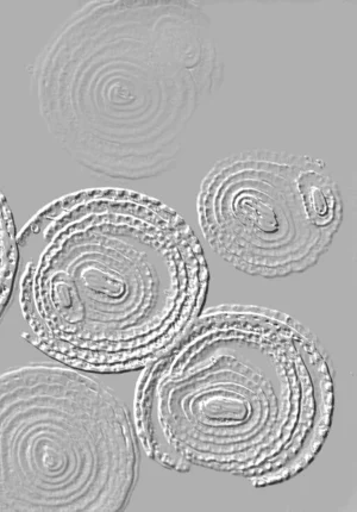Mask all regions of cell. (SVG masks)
<instances>
[{
  "label": "cell",
  "instance_id": "6da1fadb",
  "mask_svg": "<svg viewBox=\"0 0 357 512\" xmlns=\"http://www.w3.org/2000/svg\"><path fill=\"white\" fill-rule=\"evenodd\" d=\"M334 411V368L315 333L279 310L222 304L143 368L134 422L144 454L167 470L262 489L315 461Z\"/></svg>",
  "mask_w": 357,
  "mask_h": 512
},
{
  "label": "cell",
  "instance_id": "7a4b0ae2",
  "mask_svg": "<svg viewBox=\"0 0 357 512\" xmlns=\"http://www.w3.org/2000/svg\"><path fill=\"white\" fill-rule=\"evenodd\" d=\"M18 241L41 246L24 266L23 339L86 373L142 371L202 314L210 270L177 211L102 187L55 199Z\"/></svg>",
  "mask_w": 357,
  "mask_h": 512
},
{
  "label": "cell",
  "instance_id": "3957f363",
  "mask_svg": "<svg viewBox=\"0 0 357 512\" xmlns=\"http://www.w3.org/2000/svg\"><path fill=\"white\" fill-rule=\"evenodd\" d=\"M224 64L196 2L85 3L30 68L48 134L95 176L147 180L178 164L200 102Z\"/></svg>",
  "mask_w": 357,
  "mask_h": 512
},
{
  "label": "cell",
  "instance_id": "277c9868",
  "mask_svg": "<svg viewBox=\"0 0 357 512\" xmlns=\"http://www.w3.org/2000/svg\"><path fill=\"white\" fill-rule=\"evenodd\" d=\"M133 412L60 362L0 373V512H119L141 473Z\"/></svg>",
  "mask_w": 357,
  "mask_h": 512
},
{
  "label": "cell",
  "instance_id": "5b68a950",
  "mask_svg": "<svg viewBox=\"0 0 357 512\" xmlns=\"http://www.w3.org/2000/svg\"><path fill=\"white\" fill-rule=\"evenodd\" d=\"M197 214L205 241L229 265L248 276L283 279L308 272L328 253L344 203L323 160L255 149L211 168Z\"/></svg>",
  "mask_w": 357,
  "mask_h": 512
},
{
  "label": "cell",
  "instance_id": "8992f818",
  "mask_svg": "<svg viewBox=\"0 0 357 512\" xmlns=\"http://www.w3.org/2000/svg\"><path fill=\"white\" fill-rule=\"evenodd\" d=\"M21 265L18 231L8 199L0 190V320L10 307Z\"/></svg>",
  "mask_w": 357,
  "mask_h": 512
}]
</instances>
